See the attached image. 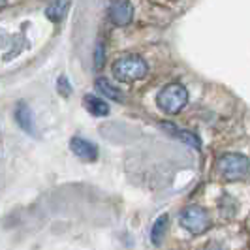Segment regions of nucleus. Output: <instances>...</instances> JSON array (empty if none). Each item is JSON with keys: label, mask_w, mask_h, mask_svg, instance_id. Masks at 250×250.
<instances>
[{"label": "nucleus", "mask_w": 250, "mask_h": 250, "mask_svg": "<svg viewBox=\"0 0 250 250\" xmlns=\"http://www.w3.org/2000/svg\"><path fill=\"white\" fill-rule=\"evenodd\" d=\"M111 70L115 79L123 83H132V81L143 79L149 72V66L139 55H126V57H121L119 61H115Z\"/></svg>", "instance_id": "f257e3e1"}, {"label": "nucleus", "mask_w": 250, "mask_h": 250, "mask_svg": "<svg viewBox=\"0 0 250 250\" xmlns=\"http://www.w3.org/2000/svg\"><path fill=\"white\" fill-rule=\"evenodd\" d=\"M216 169L226 181H241L250 173V158L241 152H226L218 158Z\"/></svg>", "instance_id": "f03ea898"}, {"label": "nucleus", "mask_w": 250, "mask_h": 250, "mask_svg": "<svg viewBox=\"0 0 250 250\" xmlns=\"http://www.w3.org/2000/svg\"><path fill=\"white\" fill-rule=\"evenodd\" d=\"M188 102V90L181 83H169L158 92L156 104L164 113L167 115H177L183 111V107Z\"/></svg>", "instance_id": "7ed1b4c3"}, {"label": "nucleus", "mask_w": 250, "mask_h": 250, "mask_svg": "<svg viewBox=\"0 0 250 250\" xmlns=\"http://www.w3.org/2000/svg\"><path fill=\"white\" fill-rule=\"evenodd\" d=\"M179 222L187 231L194 233V235H200L211 228V216L200 205H188L181 211Z\"/></svg>", "instance_id": "20e7f679"}, {"label": "nucleus", "mask_w": 250, "mask_h": 250, "mask_svg": "<svg viewBox=\"0 0 250 250\" xmlns=\"http://www.w3.org/2000/svg\"><path fill=\"white\" fill-rule=\"evenodd\" d=\"M109 19L113 25L126 26L134 19V6L130 0H113L109 6Z\"/></svg>", "instance_id": "39448f33"}, {"label": "nucleus", "mask_w": 250, "mask_h": 250, "mask_svg": "<svg viewBox=\"0 0 250 250\" xmlns=\"http://www.w3.org/2000/svg\"><path fill=\"white\" fill-rule=\"evenodd\" d=\"M70 149L83 162H94L98 158V147L92 141H88L85 138H79V136L70 139Z\"/></svg>", "instance_id": "423d86ee"}, {"label": "nucleus", "mask_w": 250, "mask_h": 250, "mask_svg": "<svg viewBox=\"0 0 250 250\" xmlns=\"http://www.w3.org/2000/svg\"><path fill=\"white\" fill-rule=\"evenodd\" d=\"M15 121L17 125L25 130L26 134L34 136L36 128H34V115H32V109L26 105L25 102H19L17 107H15Z\"/></svg>", "instance_id": "0eeeda50"}, {"label": "nucleus", "mask_w": 250, "mask_h": 250, "mask_svg": "<svg viewBox=\"0 0 250 250\" xmlns=\"http://www.w3.org/2000/svg\"><path fill=\"white\" fill-rule=\"evenodd\" d=\"M83 105L87 107V111L90 115H94V117H107L109 115V105H107V102L100 98V96H96V94H85V98H83Z\"/></svg>", "instance_id": "6e6552de"}, {"label": "nucleus", "mask_w": 250, "mask_h": 250, "mask_svg": "<svg viewBox=\"0 0 250 250\" xmlns=\"http://www.w3.org/2000/svg\"><path fill=\"white\" fill-rule=\"evenodd\" d=\"M162 128L169 134V136H173V138H177L179 141H183L185 145H190V147H194V149H200L201 147L200 138H198L196 134L188 132V130H179V128H175V126L169 125V123H164Z\"/></svg>", "instance_id": "1a4fd4ad"}, {"label": "nucleus", "mask_w": 250, "mask_h": 250, "mask_svg": "<svg viewBox=\"0 0 250 250\" xmlns=\"http://www.w3.org/2000/svg\"><path fill=\"white\" fill-rule=\"evenodd\" d=\"M94 87H96V90L100 92L102 96H105V98H109V100L119 102V104H121V102H125L123 92L115 87L111 81H107L105 77H98V79H96V83H94Z\"/></svg>", "instance_id": "9d476101"}, {"label": "nucleus", "mask_w": 250, "mask_h": 250, "mask_svg": "<svg viewBox=\"0 0 250 250\" xmlns=\"http://www.w3.org/2000/svg\"><path fill=\"white\" fill-rule=\"evenodd\" d=\"M68 8H70V0H53L49 6L45 8V15H47L49 21L59 23V21H62L64 17H66Z\"/></svg>", "instance_id": "9b49d317"}, {"label": "nucleus", "mask_w": 250, "mask_h": 250, "mask_svg": "<svg viewBox=\"0 0 250 250\" xmlns=\"http://www.w3.org/2000/svg\"><path fill=\"white\" fill-rule=\"evenodd\" d=\"M167 224H169V218H167V214H162L160 218H156L154 220V224H152V229H150V241H152V245H160L164 241V235H166V231H167Z\"/></svg>", "instance_id": "f8f14e48"}, {"label": "nucleus", "mask_w": 250, "mask_h": 250, "mask_svg": "<svg viewBox=\"0 0 250 250\" xmlns=\"http://www.w3.org/2000/svg\"><path fill=\"white\" fill-rule=\"evenodd\" d=\"M57 90L61 92V96H64V98H68V96L74 92V88H72V85H70V81H68L66 75H61V77L57 79Z\"/></svg>", "instance_id": "ddd939ff"}, {"label": "nucleus", "mask_w": 250, "mask_h": 250, "mask_svg": "<svg viewBox=\"0 0 250 250\" xmlns=\"http://www.w3.org/2000/svg\"><path fill=\"white\" fill-rule=\"evenodd\" d=\"M104 61H105V47H104V43H98L96 45V49H94V68L98 70L104 66Z\"/></svg>", "instance_id": "4468645a"}, {"label": "nucleus", "mask_w": 250, "mask_h": 250, "mask_svg": "<svg viewBox=\"0 0 250 250\" xmlns=\"http://www.w3.org/2000/svg\"><path fill=\"white\" fill-rule=\"evenodd\" d=\"M6 4V0H0V6H4Z\"/></svg>", "instance_id": "2eb2a0df"}]
</instances>
